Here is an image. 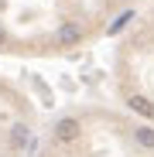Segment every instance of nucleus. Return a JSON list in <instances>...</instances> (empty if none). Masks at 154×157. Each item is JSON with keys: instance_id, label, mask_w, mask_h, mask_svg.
Here are the masks:
<instances>
[{"instance_id": "nucleus-1", "label": "nucleus", "mask_w": 154, "mask_h": 157, "mask_svg": "<svg viewBox=\"0 0 154 157\" xmlns=\"http://www.w3.org/2000/svg\"><path fill=\"white\" fill-rule=\"evenodd\" d=\"M51 133H55V140L69 144V140H75V137L82 133V126H79V120H72V116H65V120H58V123H55V130H51Z\"/></svg>"}, {"instance_id": "nucleus-2", "label": "nucleus", "mask_w": 154, "mask_h": 157, "mask_svg": "<svg viewBox=\"0 0 154 157\" xmlns=\"http://www.w3.org/2000/svg\"><path fill=\"white\" fill-rule=\"evenodd\" d=\"M55 41L58 44H79L82 41V28L79 24H62V28L55 31Z\"/></svg>"}, {"instance_id": "nucleus-3", "label": "nucleus", "mask_w": 154, "mask_h": 157, "mask_svg": "<svg viewBox=\"0 0 154 157\" xmlns=\"http://www.w3.org/2000/svg\"><path fill=\"white\" fill-rule=\"evenodd\" d=\"M134 113H140V116H154V102L147 99V96H130V102H127Z\"/></svg>"}, {"instance_id": "nucleus-4", "label": "nucleus", "mask_w": 154, "mask_h": 157, "mask_svg": "<svg viewBox=\"0 0 154 157\" xmlns=\"http://www.w3.org/2000/svg\"><path fill=\"white\" fill-rule=\"evenodd\" d=\"M134 140H137L144 150H154V130H151V126H137V130H134Z\"/></svg>"}, {"instance_id": "nucleus-5", "label": "nucleus", "mask_w": 154, "mask_h": 157, "mask_svg": "<svg viewBox=\"0 0 154 157\" xmlns=\"http://www.w3.org/2000/svg\"><path fill=\"white\" fill-rule=\"evenodd\" d=\"M130 17H134V10H127V14H120V17H116V24H113V28H110V34H116V31H123L127 24H130Z\"/></svg>"}, {"instance_id": "nucleus-6", "label": "nucleus", "mask_w": 154, "mask_h": 157, "mask_svg": "<svg viewBox=\"0 0 154 157\" xmlns=\"http://www.w3.org/2000/svg\"><path fill=\"white\" fill-rule=\"evenodd\" d=\"M10 140H14V144L21 147L24 140H28V126H14V137H10Z\"/></svg>"}, {"instance_id": "nucleus-7", "label": "nucleus", "mask_w": 154, "mask_h": 157, "mask_svg": "<svg viewBox=\"0 0 154 157\" xmlns=\"http://www.w3.org/2000/svg\"><path fill=\"white\" fill-rule=\"evenodd\" d=\"M0 44H7V31L4 28H0Z\"/></svg>"}]
</instances>
